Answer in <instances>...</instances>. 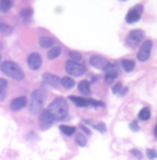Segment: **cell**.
Instances as JSON below:
<instances>
[{"mask_svg": "<svg viewBox=\"0 0 157 160\" xmlns=\"http://www.w3.org/2000/svg\"><path fill=\"white\" fill-rule=\"evenodd\" d=\"M89 63H90V65L93 66V68L101 69V71H104V72H107L108 69L110 68V66L112 65L106 58H104V57H102L99 55L92 56L89 60Z\"/></svg>", "mask_w": 157, "mask_h": 160, "instance_id": "obj_4", "label": "cell"}, {"mask_svg": "<svg viewBox=\"0 0 157 160\" xmlns=\"http://www.w3.org/2000/svg\"><path fill=\"white\" fill-rule=\"evenodd\" d=\"M53 122H55V118H53V115L47 110H42L40 118H38V124H40L41 129L46 130L48 128H50Z\"/></svg>", "mask_w": 157, "mask_h": 160, "instance_id": "obj_9", "label": "cell"}, {"mask_svg": "<svg viewBox=\"0 0 157 160\" xmlns=\"http://www.w3.org/2000/svg\"><path fill=\"white\" fill-rule=\"evenodd\" d=\"M12 8V2L9 0H0V12L7 13Z\"/></svg>", "mask_w": 157, "mask_h": 160, "instance_id": "obj_24", "label": "cell"}, {"mask_svg": "<svg viewBox=\"0 0 157 160\" xmlns=\"http://www.w3.org/2000/svg\"><path fill=\"white\" fill-rule=\"evenodd\" d=\"M65 71L71 76H81L87 72V68L78 62L68 60L65 63Z\"/></svg>", "mask_w": 157, "mask_h": 160, "instance_id": "obj_5", "label": "cell"}, {"mask_svg": "<svg viewBox=\"0 0 157 160\" xmlns=\"http://www.w3.org/2000/svg\"><path fill=\"white\" fill-rule=\"evenodd\" d=\"M61 53H62V48L59 47V46H55V47L50 48V49L47 51V58H48V60H55V59L58 58Z\"/></svg>", "mask_w": 157, "mask_h": 160, "instance_id": "obj_19", "label": "cell"}, {"mask_svg": "<svg viewBox=\"0 0 157 160\" xmlns=\"http://www.w3.org/2000/svg\"><path fill=\"white\" fill-rule=\"evenodd\" d=\"M123 89V84H122V82H118L117 84H114L112 88V93L113 94H115V95H119V93L121 92V90Z\"/></svg>", "mask_w": 157, "mask_h": 160, "instance_id": "obj_31", "label": "cell"}, {"mask_svg": "<svg viewBox=\"0 0 157 160\" xmlns=\"http://www.w3.org/2000/svg\"><path fill=\"white\" fill-rule=\"evenodd\" d=\"M8 81L4 78H0V100H3L7 95Z\"/></svg>", "mask_w": 157, "mask_h": 160, "instance_id": "obj_21", "label": "cell"}, {"mask_svg": "<svg viewBox=\"0 0 157 160\" xmlns=\"http://www.w3.org/2000/svg\"><path fill=\"white\" fill-rule=\"evenodd\" d=\"M0 62H1V55H0Z\"/></svg>", "mask_w": 157, "mask_h": 160, "instance_id": "obj_37", "label": "cell"}, {"mask_svg": "<svg viewBox=\"0 0 157 160\" xmlns=\"http://www.w3.org/2000/svg\"><path fill=\"white\" fill-rule=\"evenodd\" d=\"M75 142L77 143V145L81 146V148H84V146L87 145V142H88V140H87V138L84 135H82V133H78L75 138Z\"/></svg>", "mask_w": 157, "mask_h": 160, "instance_id": "obj_25", "label": "cell"}, {"mask_svg": "<svg viewBox=\"0 0 157 160\" xmlns=\"http://www.w3.org/2000/svg\"><path fill=\"white\" fill-rule=\"evenodd\" d=\"M32 14H33V11H32V9H30V8L24 9L20 11V16H22L23 18H30V17L32 16Z\"/></svg>", "mask_w": 157, "mask_h": 160, "instance_id": "obj_28", "label": "cell"}, {"mask_svg": "<svg viewBox=\"0 0 157 160\" xmlns=\"http://www.w3.org/2000/svg\"><path fill=\"white\" fill-rule=\"evenodd\" d=\"M151 117V110L150 108L145 107V108H142V109L140 110V112L138 113V118L139 120L141 121H148L149 118Z\"/></svg>", "mask_w": 157, "mask_h": 160, "instance_id": "obj_22", "label": "cell"}, {"mask_svg": "<svg viewBox=\"0 0 157 160\" xmlns=\"http://www.w3.org/2000/svg\"><path fill=\"white\" fill-rule=\"evenodd\" d=\"M46 110L57 121H62L64 118H66V117L68 115V105L63 97H56L48 105Z\"/></svg>", "mask_w": 157, "mask_h": 160, "instance_id": "obj_1", "label": "cell"}, {"mask_svg": "<svg viewBox=\"0 0 157 160\" xmlns=\"http://www.w3.org/2000/svg\"><path fill=\"white\" fill-rule=\"evenodd\" d=\"M129 153L132 154V156L135 157V158L137 159V160H142V158H143L142 153H141V152L139 151V149H137V148H133V149H130Z\"/></svg>", "mask_w": 157, "mask_h": 160, "instance_id": "obj_30", "label": "cell"}, {"mask_svg": "<svg viewBox=\"0 0 157 160\" xmlns=\"http://www.w3.org/2000/svg\"><path fill=\"white\" fill-rule=\"evenodd\" d=\"M121 66H122V68L124 69L126 73H130L132 71H134L136 64H135V62L133 60H130V59H123V60L121 61Z\"/></svg>", "mask_w": 157, "mask_h": 160, "instance_id": "obj_17", "label": "cell"}, {"mask_svg": "<svg viewBox=\"0 0 157 160\" xmlns=\"http://www.w3.org/2000/svg\"><path fill=\"white\" fill-rule=\"evenodd\" d=\"M69 99L76 105L77 107H88L90 106L89 99L84 98V97H78V96H69Z\"/></svg>", "mask_w": 157, "mask_h": 160, "instance_id": "obj_16", "label": "cell"}, {"mask_svg": "<svg viewBox=\"0 0 157 160\" xmlns=\"http://www.w3.org/2000/svg\"><path fill=\"white\" fill-rule=\"evenodd\" d=\"M12 27L8 24H4V22H0V32L4 33V34H10L12 32Z\"/></svg>", "mask_w": 157, "mask_h": 160, "instance_id": "obj_27", "label": "cell"}, {"mask_svg": "<svg viewBox=\"0 0 157 160\" xmlns=\"http://www.w3.org/2000/svg\"><path fill=\"white\" fill-rule=\"evenodd\" d=\"M43 81H44L45 84H47V86H49L51 88H55V89H57L59 84H60L59 77L50 73H46L43 75Z\"/></svg>", "mask_w": 157, "mask_h": 160, "instance_id": "obj_11", "label": "cell"}, {"mask_svg": "<svg viewBox=\"0 0 157 160\" xmlns=\"http://www.w3.org/2000/svg\"><path fill=\"white\" fill-rule=\"evenodd\" d=\"M42 63H43L42 57L38 55V53L32 52L28 56L27 64H28V66H29V68L32 69V71H38V69H40L41 66H42Z\"/></svg>", "mask_w": 157, "mask_h": 160, "instance_id": "obj_10", "label": "cell"}, {"mask_svg": "<svg viewBox=\"0 0 157 160\" xmlns=\"http://www.w3.org/2000/svg\"><path fill=\"white\" fill-rule=\"evenodd\" d=\"M117 77H118V72H117V69H115V66L112 64V65L110 66V68L106 72V76H105V82L108 83V84L112 83Z\"/></svg>", "mask_w": 157, "mask_h": 160, "instance_id": "obj_13", "label": "cell"}, {"mask_svg": "<svg viewBox=\"0 0 157 160\" xmlns=\"http://www.w3.org/2000/svg\"><path fill=\"white\" fill-rule=\"evenodd\" d=\"M144 38V32L141 29H134L128 33V37L126 38V44L130 47H135Z\"/></svg>", "mask_w": 157, "mask_h": 160, "instance_id": "obj_7", "label": "cell"}, {"mask_svg": "<svg viewBox=\"0 0 157 160\" xmlns=\"http://www.w3.org/2000/svg\"><path fill=\"white\" fill-rule=\"evenodd\" d=\"M84 123H86V124H88V125L92 126L94 129L99 130V132H106V130H107L106 125H105V123H103V122L94 123V122H92V121H90V120H84Z\"/></svg>", "mask_w": 157, "mask_h": 160, "instance_id": "obj_18", "label": "cell"}, {"mask_svg": "<svg viewBox=\"0 0 157 160\" xmlns=\"http://www.w3.org/2000/svg\"><path fill=\"white\" fill-rule=\"evenodd\" d=\"M154 135H155V137L157 138V124H156L155 128H154Z\"/></svg>", "mask_w": 157, "mask_h": 160, "instance_id": "obj_35", "label": "cell"}, {"mask_svg": "<svg viewBox=\"0 0 157 160\" xmlns=\"http://www.w3.org/2000/svg\"><path fill=\"white\" fill-rule=\"evenodd\" d=\"M129 128L134 132H137V131L140 130V126H139V124H138V121H136V120L133 121V122L129 124Z\"/></svg>", "mask_w": 157, "mask_h": 160, "instance_id": "obj_32", "label": "cell"}, {"mask_svg": "<svg viewBox=\"0 0 157 160\" xmlns=\"http://www.w3.org/2000/svg\"><path fill=\"white\" fill-rule=\"evenodd\" d=\"M68 57H69V59H71V61H74V62H78L82 59V55L79 51H76V50L69 51Z\"/></svg>", "mask_w": 157, "mask_h": 160, "instance_id": "obj_26", "label": "cell"}, {"mask_svg": "<svg viewBox=\"0 0 157 160\" xmlns=\"http://www.w3.org/2000/svg\"><path fill=\"white\" fill-rule=\"evenodd\" d=\"M60 84L64 88V89L69 90V89H73L74 88V86H75V81H74V79L71 78V77L65 76L60 79Z\"/></svg>", "mask_w": 157, "mask_h": 160, "instance_id": "obj_20", "label": "cell"}, {"mask_svg": "<svg viewBox=\"0 0 157 160\" xmlns=\"http://www.w3.org/2000/svg\"><path fill=\"white\" fill-rule=\"evenodd\" d=\"M2 48V44H1V42H0V49Z\"/></svg>", "mask_w": 157, "mask_h": 160, "instance_id": "obj_36", "label": "cell"}, {"mask_svg": "<svg viewBox=\"0 0 157 160\" xmlns=\"http://www.w3.org/2000/svg\"><path fill=\"white\" fill-rule=\"evenodd\" d=\"M0 71L2 72L6 76L11 77L15 80H23L25 77V73L23 68H20L17 63L13 61H4L1 63Z\"/></svg>", "mask_w": 157, "mask_h": 160, "instance_id": "obj_2", "label": "cell"}, {"mask_svg": "<svg viewBox=\"0 0 157 160\" xmlns=\"http://www.w3.org/2000/svg\"><path fill=\"white\" fill-rule=\"evenodd\" d=\"M127 92H128V88H123V89L121 90V92L119 93V96H121V97L124 96V95H125Z\"/></svg>", "mask_w": 157, "mask_h": 160, "instance_id": "obj_33", "label": "cell"}, {"mask_svg": "<svg viewBox=\"0 0 157 160\" xmlns=\"http://www.w3.org/2000/svg\"><path fill=\"white\" fill-rule=\"evenodd\" d=\"M27 105V98L25 96H18L16 98H14L10 104V109L12 111H18L26 107Z\"/></svg>", "mask_w": 157, "mask_h": 160, "instance_id": "obj_12", "label": "cell"}, {"mask_svg": "<svg viewBox=\"0 0 157 160\" xmlns=\"http://www.w3.org/2000/svg\"><path fill=\"white\" fill-rule=\"evenodd\" d=\"M153 48V42L151 40H146L142 43L140 49L137 53V59L141 62H145L149 60L151 56V51Z\"/></svg>", "mask_w": 157, "mask_h": 160, "instance_id": "obj_6", "label": "cell"}, {"mask_svg": "<svg viewBox=\"0 0 157 160\" xmlns=\"http://www.w3.org/2000/svg\"><path fill=\"white\" fill-rule=\"evenodd\" d=\"M80 127H81V129H82V130H84V132H86V133H87V135H91V131H90V130L88 129V128H87V127H86V126H82V125H81V126H80Z\"/></svg>", "mask_w": 157, "mask_h": 160, "instance_id": "obj_34", "label": "cell"}, {"mask_svg": "<svg viewBox=\"0 0 157 160\" xmlns=\"http://www.w3.org/2000/svg\"><path fill=\"white\" fill-rule=\"evenodd\" d=\"M59 129L62 133H64L65 136H72L74 132L76 131V128L73 126H68V125H61L59 126Z\"/></svg>", "mask_w": 157, "mask_h": 160, "instance_id": "obj_23", "label": "cell"}, {"mask_svg": "<svg viewBox=\"0 0 157 160\" xmlns=\"http://www.w3.org/2000/svg\"><path fill=\"white\" fill-rule=\"evenodd\" d=\"M38 44L42 48H53L56 41L50 37H42L38 40Z\"/></svg>", "mask_w": 157, "mask_h": 160, "instance_id": "obj_14", "label": "cell"}, {"mask_svg": "<svg viewBox=\"0 0 157 160\" xmlns=\"http://www.w3.org/2000/svg\"><path fill=\"white\" fill-rule=\"evenodd\" d=\"M143 12V6L141 4H137L134 8L128 11V13L126 14L125 20L128 24H134V22H137L138 20H140L141 18V14Z\"/></svg>", "mask_w": 157, "mask_h": 160, "instance_id": "obj_8", "label": "cell"}, {"mask_svg": "<svg viewBox=\"0 0 157 160\" xmlns=\"http://www.w3.org/2000/svg\"><path fill=\"white\" fill-rule=\"evenodd\" d=\"M145 154H146V157L150 160H154L155 158H157V152L153 148H146Z\"/></svg>", "mask_w": 157, "mask_h": 160, "instance_id": "obj_29", "label": "cell"}, {"mask_svg": "<svg viewBox=\"0 0 157 160\" xmlns=\"http://www.w3.org/2000/svg\"><path fill=\"white\" fill-rule=\"evenodd\" d=\"M46 98V93L44 90L38 89L32 92L31 94V102L29 104V111L32 114H38L40 111L43 110L44 102Z\"/></svg>", "mask_w": 157, "mask_h": 160, "instance_id": "obj_3", "label": "cell"}, {"mask_svg": "<svg viewBox=\"0 0 157 160\" xmlns=\"http://www.w3.org/2000/svg\"><path fill=\"white\" fill-rule=\"evenodd\" d=\"M78 90L81 94L84 95H90L91 94V89H90V82L88 80H81L78 83Z\"/></svg>", "mask_w": 157, "mask_h": 160, "instance_id": "obj_15", "label": "cell"}]
</instances>
